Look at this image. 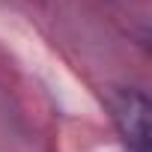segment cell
Returning <instances> with one entry per match:
<instances>
[{
    "instance_id": "1",
    "label": "cell",
    "mask_w": 152,
    "mask_h": 152,
    "mask_svg": "<svg viewBox=\"0 0 152 152\" xmlns=\"http://www.w3.org/2000/svg\"><path fill=\"white\" fill-rule=\"evenodd\" d=\"M110 113H113V122L122 134V140L134 149V152H146V143H149V104L143 99V93L137 90H113L110 93Z\"/></svg>"
}]
</instances>
